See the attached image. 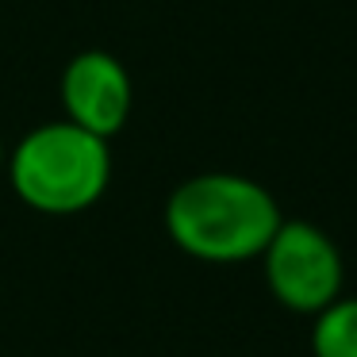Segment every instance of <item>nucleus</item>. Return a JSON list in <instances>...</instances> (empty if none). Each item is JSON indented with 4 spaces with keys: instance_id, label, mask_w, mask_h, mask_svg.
I'll use <instances>...</instances> for the list:
<instances>
[{
    "instance_id": "obj_1",
    "label": "nucleus",
    "mask_w": 357,
    "mask_h": 357,
    "mask_svg": "<svg viewBox=\"0 0 357 357\" xmlns=\"http://www.w3.org/2000/svg\"><path fill=\"white\" fill-rule=\"evenodd\" d=\"M284 223L269 188L238 173H200L173 188L165 204V231L185 254L200 261L261 257Z\"/></svg>"
},
{
    "instance_id": "obj_2",
    "label": "nucleus",
    "mask_w": 357,
    "mask_h": 357,
    "mask_svg": "<svg viewBox=\"0 0 357 357\" xmlns=\"http://www.w3.org/2000/svg\"><path fill=\"white\" fill-rule=\"evenodd\" d=\"M16 196L47 215H77L104 196L112 177L108 139L70 123H43L16 142L8 158Z\"/></svg>"
},
{
    "instance_id": "obj_3",
    "label": "nucleus",
    "mask_w": 357,
    "mask_h": 357,
    "mask_svg": "<svg viewBox=\"0 0 357 357\" xmlns=\"http://www.w3.org/2000/svg\"><path fill=\"white\" fill-rule=\"evenodd\" d=\"M269 292L284 307L319 315L342 292V254L331 234L303 219H284L261 254Z\"/></svg>"
},
{
    "instance_id": "obj_4",
    "label": "nucleus",
    "mask_w": 357,
    "mask_h": 357,
    "mask_svg": "<svg viewBox=\"0 0 357 357\" xmlns=\"http://www.w3.org/2000/svg\"><path fill=\"white\" fill-rule=\"evenodd\" d=\"M66 119L85 131L112 139L131 116V77L108 50H81L62 73Z\"/></svg>"
},
{
    "instance_id": "obj_5",
    "label": "nucleus",
    "mask_w": 357,
    "mask_h": 357,
    "mask_svg": "<svg viewBox=\"0 0 357 357\" xmlns=\"http://www.w3.org/2000/svg\"><path fill=\"white\" fill-rule=\"evenodd\" d=\"M315 357H357V300H334L323 307L311 326Z\"/></svg>"
},
{
    "instance_id": "obj_6",
    "label": "nucleus",
    "mask_w": 357,
    "mask_h": 357,
    "mask_svg": "<svg viewBox=\"0 0 357 357\" xmlns=\"http://www.w3.org/2000/svg\"><path fill=\"white\" fill-rule=\"evenodd\" d=\"M0 162H4V150H0Z\"/></svg>"
}]
</instances>
